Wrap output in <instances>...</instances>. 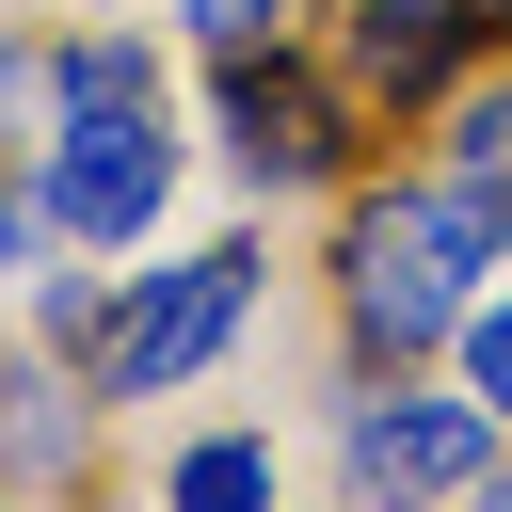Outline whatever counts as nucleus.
Wrapping results in <instances>:
<instances>
[{
    "label": "nucleus",
    "mask_w": 512,
    "mask_h": 512,
    "mask_svg": "<svg viewBox=\"0 0 512 512\" xmlns=\"http://www.w3.org/2000/svg\"><path fill=\"white\" fill-rule=\"evenodd\" d=\"M496 256H512V208L480 176H384V192L336 208V336L368 368H400V352L464 336V304H480Z\"/></svg>",
    "instance_id": "nucleus-1"
},
{
    "label": "nucleus",
    "mask_w": 512,
    "mask_h": 512,
    "mask_svg": "<svg viewBox=\"0 0 512 512\" xmlns=\"http://www.w3.org/2000/svg\"><path fill=\"white\" fill-rule=\"evenodd\" d=\"M256 272H272L256 240L160 256V272H144V288H128V304L96 320V352H80V368H96V400H176V384H192V368H208V352H224V336L256 320Z\"/></svg>",
    "instance_id": "nucleus-2"
},
{
    "label": "nucleus",
    "mask_w": 512,
    "mask_h": 512,
    "mask_svg": "<svg viewBox=\"0 0 512 512\" xmlns=\"http://www.w3.org/2000/svg\"><path fill=\"white\" fill-rule=\"evenodd\" d=\"M224 160H240V192H336L352 176V80L304 48H240L224 64Z\"/></svg>",
    "instance_id": "nucleus-3"
},
{
    "label": "nucleus",
    "mask_w": 512,
    "mask_h": 512,
    "mask_svg": "<svg viewBox=\"0 0 512 512\" xmlns=\"http://www.w3.org/2000/svg\"><path fill=\"white\" fill-rule=\"evenodd\" d=\"M336 464H352V496H368V512H448V496H480V464H496V400L368 384V400L336 416Z\"/></svg>",
    "instance_id": "nucleus-4"
},
{
    "label": "nucleus",
    "mask_w": 512,
    "mask_h": 512,
    "mask_svg": "<svg viewBox=\"0 0 512 512\" xmlns=\"http://www.w3.org/2000/svg\"><path fill=\"white\" fill-rule=\"evenodd\" d=\"M32 192H48V240L128 256V240L160 224V192H176V144H160V112H64Z\"/></svg>",
    "instance_id": "nucleus-5"
},
{
    "label": "nucleus",
    "mask_w": 512,
    "mask_h": 512,
    "mask_svg": "<svg viewBox=\"0 0 512 512\" xmlns=\"http://www.w3.org/2000/svg\"><path fill=\"white\" fill-rule=\"evenodd\" d=\"M512 48V0H352L336 16V80L352 96H384V112H432L464 64H496Z\"/></svg>",
    "instance_id": "nucleus-6"
},
{
    "label": "nucleus",
    "mask_w": 512,
    "mask_h": 512,
    "mask_svg": "<svg viewBox=\"0 0 512 512\" xmlns=\"http://www.w3.org/2000/svg\"><path fill=\"white\" fill-rule=\"evenodd\" d=\"M448 176H480V192L512 208V48L448 80Z\"/></svg>",
    "instance_id": "nucleus-7"
},
{
    "label": "nucleus",
    "mask_w": 512,
    "mask_h": 512,
    "mask_svg": "<svg viewBox=\"0 0 512 512\" xmlns=\"http://www.w3.org/2000/svg\"><path fill=\"white\" fill-rule=\"evenodd\" d=\"M160 512H272V448H256V432H208V448H176Z\"/></svg>",
    "instance_id": "nucleus-8"
},
{
    "label": "nucleus",
    "mask_w": 512,
    "mask_h": 512,
    "mask_svg": "<svg viewBox=\"0 0 512 512\" xmlns=\"http://www.w3.org/2000/svg\"><path fill=\"white\" fill-rule=\"evenodd\" d=\"M48 80H64V112H160V64H144L128 32H80Z\"/></svg>",
    "instance_id": "nucleus-9"
},
{
    "label": "nucleus",
    "mask_w": 512,
    "mask_h": 512,
    "mask_svg": "<svg viewBox=\"0 0 512 512\" xmlns=\"http://www.w3.org/2000/svg\"><path fill=\"white\" fill-rule=\"evenodd\" d=\"M192 16V48L208 64H240V48H288V0H176Z\"/></svg>",
    "instance_id": "nucleus-10"
},
{
    "label": "nucleus",
    "mask_w": 512,
    "mask_h": 512,
    "mask_svg": "<svg viewBox=\"0 0 512 512\" xmlns=\"http://www.w3.org/2000/svg\"><path fill=\"white\" fill-rule=\"evenodd\" d=\"M464 400H496L512 432V304H464Z\"/></svg>",
    "instance_id": "nucleus-11"
},
{
    "label": "nucleus",
    "mask_w": 512,
    "mask_h": 512,
    "mask_svg": "<svg viewBox=\"0 0 512 512\" xmlns=\"http://www.w3.org/2000/svg\"><path fill=\"white\" fill-rule=\"evenodd\" d=\"M480 512H512V464H480Z\"/></svg>",
    "instance_id": "nucleus-12"
}]
</instances>
